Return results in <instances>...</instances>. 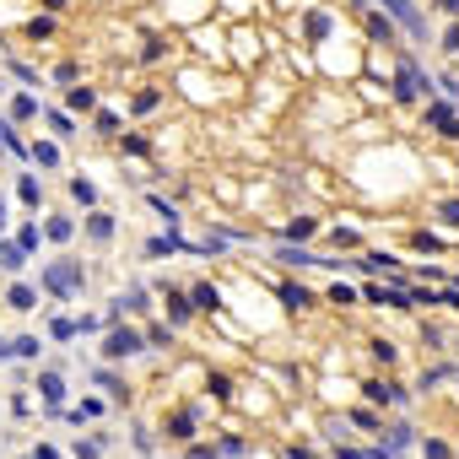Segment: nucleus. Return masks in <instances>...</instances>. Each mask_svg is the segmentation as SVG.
<instances>
[{"mask_svg": "<svg viewBox=\"0 0 459 459\" xmlns=\"http://www.w3.org/2000/svg\"><path fill=\"white\" fill-rule=\"evenodd\" d=\"M421 86H427V82H421V70L411 60H400V70H395V103H411Z\"/></svg>", "mask_w": 459, "mask_h": 459, "instance_id": "nucleus-3", "label": "nucleus"}, {"mask_svg": "<svg viewBox=\"0 0 459 459\" xmlns=\"http://www.w3.org/2000/svg\"><path fill=\"white\" fill-rule=\"evenodd\" d=\"M17 195H22V206H38V179H22Z\"/></svg>", "mask_w": 459, "mask_h": 459, "instance_id": "nucleus-23", "label": "nucleus"}, {"mask_svg": "<svg viewBox=\"0 0 459 459\" xmlns=\"http://www.w3.org/2000/svg\"><path fill=\"white\" fill-rule=\"evenodd\" d=\"M70 195H76V200H82V206H92V200H98V189L86 184V179H70Z\"/></svg>", "mask_w": 459, "mask_h": 459, "instance_id": "nucleus-21", "label": "nucleus"}, {"mask_svg": "<svg viewBox=\"0 0 459 459\" xmlns=\"http://www.w3.org/2000/svg\"><path fill=\"white\" fill-rule=\"evenodd\" d=\"M98 135H119V114H108V108H103V114H98Z\"/></svg>", "mask_w": 459, "mask_h": 459, "instance_id": "nucleus-24", "label": "nucleus"}, {"mask_svg": "<svg viewBox=\"0 0 459 459\" xmlns=\"http://www.w3.org/2000/svg\"><path fill=\"white\" fill-rule=\"evenodd\" d=\"M443 216H449V222L459 227V200H443Z\"/></svg>", "mask_w": 459, "mask_h": 459, "instance_id": "nucleus-33", "label": "nucleus"}, {"mask_svg": "<svg viewBox=\"0 0 459 459\" xmlns=\"http://www.w3.org/2000/svg\"><path fill=\"white\" fill-rule=\"evenodd\" d=\"M49 238H54V243H65V238H70V232H76V222H70V216H54V222H49Z\"/></svg>", "mask_w": 459, "mask_h": 459, "instance_id": "nucleus-15", "label": "nucleus"}, {"mask_svg": "<svg viewBox=\"0 0 459 459\" xmlns=\"http://www.w3.org/2000/svg\"><path fill=\"white\" fill-rule=\"evenodd\" d=\"M49 125H54V135H76V130H70V114H49Z\"/></svg>", "mask_w": 459, "mask_h": 459, "instance_id": "nucleus-27", "label": "nucleus"}, {"mask_svg": "<svg viewBox=\"0 0 459 459\" xmlns=\"http://www.w3.org/2000/svg\"><path fill=\"white\" fill-rule=\"evenodd\" d=\"M157 103H163V92H141V98H135V108H141V114H151Z\"/></svg>", "mask_w": 459, "mask_h": 459, "instance_id": "nucleus-29", "label": "nucleus"}, {"mask_svg": "<svg viewBox=\"0 0 459 459\" xmlns=\"http://www.w3.org/2000/svg\"><path fill=\"white\" fill-rule=\"evenodd\" d=\"M189 303H195V308H222V292H216V287H195Z\"/></svg>", "mask_w": 459, "mask_h": 459, "instance_id": "nucleus-11", "label": "nucleus"}, {"mask_svg": "<svg viewBox=\"0 0 459 459\" xmlns=\"http://www.w3.org/2000/svg\"><path fill=\"white\" fill-rule=\"evenodd\" d=\"M368 400H400L395 384H368Z\"/></svg>", "mask_w": 459, "mask_h": 459, "instance_id": "nucleus-25", "label": "nucleus"}, {"mask_svg": "<svg viewBox=\"0 0 459 459\" xmlns=\"http://www.w3.org/2000/svg\"><path fill=\"white\" fill-rule=\"evenodd\" d=\"M43 287H49L54 297H70L76 287H82V265H76V259H54V265L43 271Z\"/></svg>", "mask_w": 459, "mask_h": 459, "instance_id": "nucleus-1", "label": "nucleus"}, {"mask_svg": "<svg viewBox=\"0 0 459 459\" xmlns=\"http://www.w3.org/2000/svg\"><path fill=\"white\" fill-rule=\"evenodd\" d=\"M135 352H146V335H141V330H130V324L108 330V340H103V356H108V362H119V356H135Z\"/></svg>", "mask_w": 459, "mask_h": 459, "instance_id": "nucleus-2", "label": "nucleus"}, {"mask_svg": "<svg viewBox=\"0 0 459 459\" xmlns=\"http://www.w3.org/2000/svg\"><path fill=\"white\" fill-rule=\"evenodd\" d=\"M86 232H92V243H108V238H114V216H103V211L86 216Z\"/></svg>", "mask_w": 459, "mask_h": 459, "instance_id": "nucleus-7", "label": "nucleus"}, {"mask_svg": "<svg viewBox=\"0 0 459 459\" xmlns=\"http://www.w3.org/2000/svg\"><path fill=\"white\" fill-rule=\"evenodd\" d=\"M206 389H211V395H216V400H227V395H232V384H227V378H222V373H216V378H211V384H206Z\"/></svg>", "mask_w": 459, "mask_h": 459, "instance_id": "nucleus-26", "label": "nucleus"}, {"mask_svg": "<svg viewBox=\"0 0 459 459\" xmlns=\"http://www.w3.org/2000/svg\"><path fill=\"white\" fill-rule=\"evenodd\" d=\"M330 303H356V292H352V287H340V281H335V287H330Z\"/></svg>", "mask_w": 459, "mask_h": 459, "instance_id": "nucleus-31", "label": "nucleus"}, {"mask_svg": "<svg viewBox=\"0 0 459 459\" xmlns=\"http://www.w3.org/2000/svg\"><path fill=\"white\" fill-rule=\"evenodd\" d=\"M368 303H384V308H411V303H405V287H368Z\"/></svg>", "mask_w": 459, "mask_h": 459, "instance_id": "nucleus-5", "label": "nucleus"}, {"mask_svg": "<svg viewBox=\"0 0 459 459\" xmlns=\"http://www.w3.org/2000/svg\"><path fill=\"white\" fill-rule=\"evenodd\" d=\"M281 303H287V308H308L313 292H308V287H281Z\"/></svg>", "mask_w": 459, "mask_h": 459, "instance_id": "nucleus-12", "label": "nucleus"}, {"mask_svg": "<svg viewBox=\"0 0 459 459\" xmlns=\"http://www.w3.org/2000/svg\"><path fill=\"white\" fill-rule=\"evenodd\" d=\"M49 33H54V22H49V17H33V22H27V38H33V43L49 38Z\"/></svg>", "mask_w": 459, "mask_h": 459, "instance_id": "nucleus-19", "label": "nucleus"}, {"mask_svg": "<svg viewBox=\"0 0 459 459\" xmlns=\"http://www.w3.org/2000/svg\"><path fill=\"white\" fill-rule=\"evenodd\" d=\"M167 438H179V443H184V438H195V416H189V411H179V416L167 421Z\"/></svg>", "mask_w": 459, "mask_h": 459, "instance_id": "nucleus-8", "label": "nucleus"}, {"mask_svg": "<svg viewBox=\"0 0 459 459\" xmlns=\"http://www.w3.org/2000/svg\"><path fill=\"white\" fill-rule=\"evenodd\" d=\"M384 6H389V11H395L405 27H411V33H421V27H427V22H421V11L411 6V0H384Z\"/></svg>", "mask_w": 459, "mask_h": 459, "instance_id": "nucleus-6", "label": "nucleus"}, {"mask_svg": "<svg viewBox=\"0 0 459 459\" xmlns=\"http://www.w3.org/2000/svg\"><path fill=\"white\" fill-rule=\"evenodd\" d=\"M303 27H308V38H324V33H330V17H324V11H308Z\"/></svg>", "mask_w": 459, "mask_h": 459, "instance_id": "nucleus-16", "label": "nucleus"}, {"mask_svg": "<svg viewBox=\"0 0 459 459\" xmlns=\"http://www.w3.org/2000/svg\"><path fill=\"white\" fill-rule=\"evenodd\" d=\"M38 389H43V400H49V405H60V400H65V384H60V373H43V378H38Z\"/></svg>", "mask_w": 459, "mask_h": 459, "instance_id": "nucleus-10", "label": "nucleus"}, {"mask_svg": "<svg viewBox=\"0 0 459 459\" xmlns=\"http://www.w3.org/2000/svg\"><path fill=\"white\" fill-rule=\"evenodd\" d=\"M33 163L54 167V163H60V146H49V141H38V146H33Z\"/></svg>", "mask_w": 459, "mask_h": 459, "instance_id": "nucleus-18", "label": "nucleus"}, {"mask_svg": "<svg viewBox=\"0 0 459 459\" xmlns=\"http://www.w3.org/2000/svg\"><path fill=\"white\" fill-rule=\"evenodd\" d=\"M189 459H216V454H211V449H189Z\"/></svg>", "mask_w": 459, "mask_h": 459, "instance_id": "nucleus-34", "label": "nucleus"}, {"mask_svg": "<svg viewBox=\"0 0 459 459\" xmlns=\"http://www.w3.org/2000/svg\"><path fill=\"white\" fill-rule=\"evenodd\" d=\"M33 114H38V103H33V98H27V92H22L17 103H11V119H33Z\"/></svg>", "mask_w": 459, "mask_h": 459, "instance_id": "nucleus-20", "label": "nucleus"}, {"mask_svg": "<svg viewBox=\"0 0 459 459\" xmlns=\"http://www.w3.org/2000/svg\"><path fill=\"white\" fill-rule=\"evenodd\" d=\"M443 49H449V54H459V27H449V38H443Z\"/></svg>", "mask_w": 459, "mask_h": 459, "instance_id": "nucleus-32", "label": "nucleus"}, {"mask_svg": "<svg viewBox=\"0 0 459 459\" xmlns=\"http://www.w3.org/2000/svg\"><path fill=\"white\" fill-rule=\"evenodd\" d=\"M313 227H319V222H313V216H297L292 227H287V238H313Z\"/></svg>", "mask_w": 459, "mask_h": 459, "instance_id": "nucleus-22", "label": "nucleus"}, {"mask_svg": "<svg viewBox=\"0 0 459 459\" xmlns=\"http://www.w3.org/2000/svg\"><path fill=\"white\" fill-rule=\"evenodd\" d=\"M11 308H38V292L33 287H11Z\"/></svg>", "mask_w": 459, "mask_h": 459, "instance_id": "nucleus-17", "label": "nucleus"}, {"mask_svg": "<svg viewBox=\"0 0 459 459\" xmlns=\"http://www.w3.org/2000/svg\"><path fill=\"white\" fill-rule=\"evenodd\" d=\"M43 6H49V11H65V6H70V0H43Z\"/></svg>", "mask_w": 459, "mask_h": 459, "instance_id": "nucleus-35", "label": "nucleus"}, {"mask_svg": "<svg viewBox=\"0 0 459 459\" xmlns=\"http://www.w3.org/2000/svg\"><path fill=\"white\" fill-rule=\"evenodd\" d=\"M65 103H70V108H92V103H98V92H92V86H70Z\"/></svg>", "mask_w": 459, "mask_h": 459, "instance_id": "nucleus-13", "label": "nucleus"}, {"mask_svg": "<svg viewBox=\"0 0 459 459\" xmlns=\"http://www.w3.org/2000/svg\"><path fill=\"white\" fill-rule=\"evenodd\" d=\"M11 352H17V356H38V340H33V335H22V340L11 346Z\"/></svg>", "mask_w": 459, "mask_h": 459, "instance_id": "nucleus-28", "label": "nucleus"}, {"mask_svg": "<svg viewBox=\"0 0 459 459\" xmlns=\"http://www.w3.org/2000/svg\"><path fill=\"white\" fill-rule=\"evenodd\" d=\"M368 33L384 38V43H395V22H389V17H368Z\"/></svg>", "mask_w": 459, "mask_h": 459, "instance_id": "nucleus-14", "label": "nucleus"}, {"mask_svg": "<svg viewBox=\"0 0 459 459\" xmlns=\"http://www.w3.org/2000/svg\"><path fill=\"white\" fill-rule=\"evenodd\" d=\"M443 11H449V17H459V0H443Z\"/></svg>", "mask_w": 459, "mask_h": 459, "instance_id": "nucleus-36", "label": "nucleus"}, {"mask_svg": "<svg viewBox=\"0 0 459 459\" xmlns=\"http://www.w3.org/2000/svg\"><path fill=\"white\" fill-rule=\"evenodd\" d=\"M167 313H173V324H184L189 313H195V303H189L184 292H167Z\"/></svg>", "mask_w": 459, "mask_h": 459, "instance_id": "nucleus-9", "label": "nucleus"}, {"mask_svg": "<svg viewBox=\"0 0 459 459\" xmlns=\"http://www.w3.org/2000/svg\"><path fill=\"white\" fill-rule=\"evenodd\" d=\"M427 125L438 130V135H449V141H454V135H459V114H454L449 103H427Z\"/></svg>", "mask_w": 459, "mask_h": 459, "instance_id": "nucleus-4", "label": "nucleus"}, {"mask_svg": "<svg viewBox=\"0 0 459 459\" xmlns=\"http://www.w3.org/2000/svg\"><path fill=\"white\" fill-rule=\"evenodd\" d=\"M0 259H6L11 271H22V249H11V243H0Z\"/></svg>", "mask_w": 459, "mask_h": 459, "instance_id": "nucleus-30", "label": "nucleus"}]
</instances>
